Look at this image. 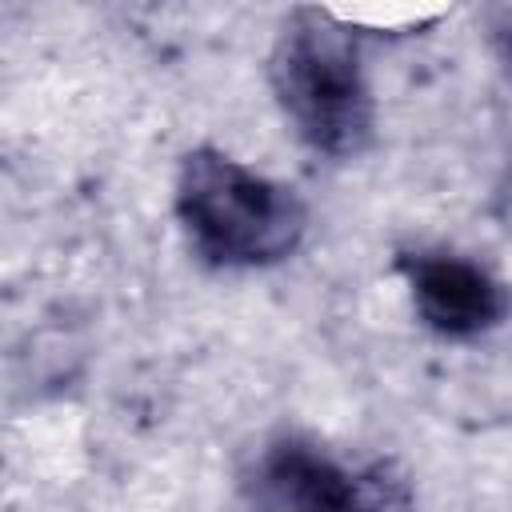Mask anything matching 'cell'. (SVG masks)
<instances>
[{
    "label": "cell",
    "mask_w": 512,
    "mask_h": 512,
    "mask_svg": "<svg viewBox=\"0 0 512 512\" xmlns=\"http://www.w3.org/2000/svg\"><path fill=\"white\" fill-rule=\"evenodd\" d=\"M400 272L408 280L416 316L448 340H472L480 332H492L512 308L508 288L488 268L452 252L404 256Z\"/></svg>",
    "instance_id": "3"
},
{
    "label": "cell",
    "mask_w": 512,
    "mask_h": 512,
    "mask_svg": "<svg viewBox=\"0 0 512 512\" xmlns=\"http://www.w3.org/2000/svg\"><path fill=\"white\" fill-rule=\"evenodd\" d=\"M176 216L192 248L220 268H268L288 260L308 228L300 196L240 160L196 148L176 176Z\"/></svg>",
    "instance_id": "2"
},
{
    "label": "cell",
    "mask_w": 512,
    "mask_h": 512,
    "mask_svg": "<svg viewBox=\"0 0 512 512\" xmlns=\"http://www.w3.org/2000/svg\"><path fill=\"white\" fill-rule=\"evenodd\" d=\"M508 140H512V120H508Z\"/></svg>",
    "instance_id": "5"
},
{
    "label": "cell",
    "mask_w": 512,
    "mask_h": 512,
    "mask_svg": "<svg viewBox=\"0 0 512 512\" xmlns=\"http://www.w3.org/2000/svg\"><path fill=\"white\" fill-rule=\"evenodd\" d=\"M272 92L296 136L336 160L372 140V96L360 72V40L336 12L296 8L272 44Z\"/></svg>",
    "instance_id": "1"
},
{
    "label": "cell",
    "mask_w": 512,
    "mask_h": 512,
    "mask_svg": "<svg viewBox=\"0 0 512 512\" xmlns=\"http://www.w3.org/2000/svg\"><path fill=\"white\" fill-rule=\"evenodd\" d=\"M260 496L272 512H384L360 480L304 444H280L264 456Z\"/></svg>",
    "instance_id": "4"
}]
</instances>
